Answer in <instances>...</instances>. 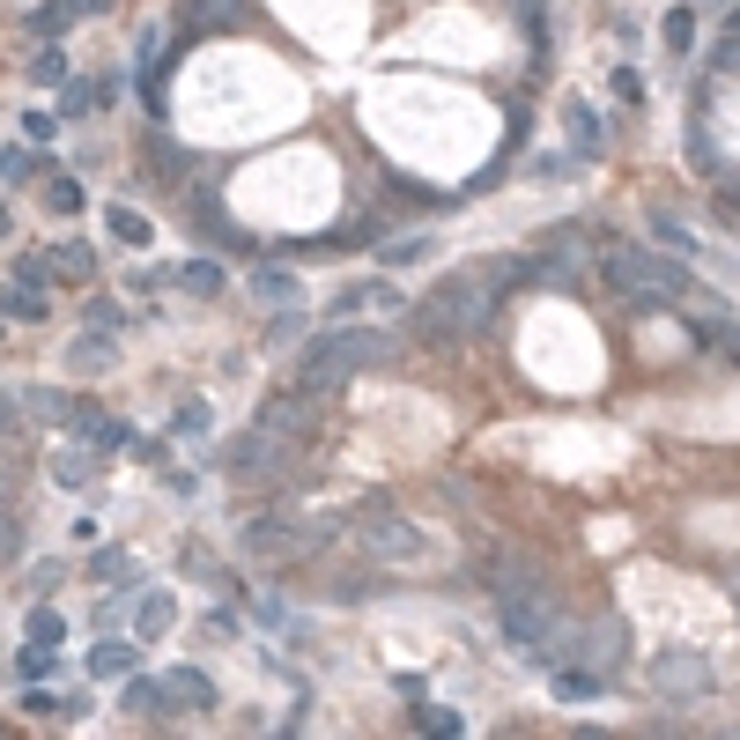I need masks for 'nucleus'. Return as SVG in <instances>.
I'll list each match as a JSON object with an SVG mask.
<instances>
[{"mask_svg": "<svg viewBox=\"0 0 740 740\" xmlns=\"http://www.w3.org/2000/svg\"><path fill=\"white\" fill-rule=\"evenodd\" d=\"M600 282H607V296L637 304V311H666V304L696 296V274L681 267V252L622 245V237H607V252H600Z\"/></svg>", "mask_w": 740, "mask_h": 740, "instance_id": "f257e3e1", "label": "nucleus"}, {"mask_svg": "<svg viewBox=\"0 0 740 740\" xmlns=\"http://www.w3.org/2000/svg\"><path fill=\"white\" fill-rule=\"evenodd\" d=\"M0 311H8L15 326H38V319H52V311H45V289H30V282H8V289H0Z\"/></svg>", "mask_w": 740, "mask_h": 740, "instance_id": "9b49d317", "label": "nucleus"}, {"mask_svg": "<svg viewBox=\"0 0 740 740\" xmlns=\"http://www.w3.org/2000/svg\"><path fill=\"white\" fill-rule=\"evenodd\" d=\"M104 363H112V341H97V334L67 348V370H104Z\"/></svg>", "mask_w": 740, "mask_h": 740, "instance_id": "bb28decb", "label": "nucleus"}, {"mask_svg": "<svg viewBox=\"0 0 740 740\" xmlns=\"http://www.w3.org/2000/svg\"><path fill=\"white\" fill-rule=\"evenodd\" d=\"M370 304V282H348L341 296H334V319H348V311H363Z\"/></svg>", "mask_w": 740, "mask_h": 740, "instance_id": "72a5a7b5", "label": "nucleus"}, {"mask_svg": "<svg viewBox=\"0 0 740 740\" xmlns=\"http://www.w3.org/2000/svg\"><path fill=\"white\" fill-rule=\"evenodd\" d=\"M67 23H74V0H45V8L30 15V30H38V38H60Z\"/></svg>", "mask_w": 740, "mask_h": 740, "instance_id": "b1692460", "label": "nucleus"}, {"mask_svg": "<svg viewBox=\"0 0 740 740\" xmlns=\"http://www.w3.org/2000/svg\"><path fill=\"white\" fill-rule=\"evenodd\" d=\"M704 74H740V30H726V38L704 52Z\"/></svg>", "mask_w": 740, "mask_h": 740, "instance_id": "412c9836", "label": "nucleus"}, {"mask_svg": "<svg viewBox=\"0 0 740 740\" xmlns=\"http://www.w3.org/2000/svg\"><path fill=\"white\" fill-rule=\"evenodd\" d=\"M82 200H89V193H82L74 178H52V186H45V208H52V215H82Z\"/></svg>", "mask_w": 740, "mask_h": 740, "instance_id": "393cba45", "label": "nucleus"}, {"mask_svg": "<svg viewBox=\"0 0 740 740\" xmlns=\"http://www.w3.org/2000/svg\"><path fill=\"white\" fill-rule=\"evenodd\" d=\"M171 630V592H141V615H134V637H163Z\"/></svg>", "mask_w": 740, "mask_h": 740, "instance_id": "ddd939ff", "label": "nucleus"}, {"mask_svg": "<svg viewBox=\"0 0 740 740\" xmlns=\"http://www.w3.org/2000/svg\"><path fill=\"white\" fill-rule=\"evenodd\" d=\"M615 97H622V104H644V82H637V67H615Z\"/></svg>", "mask_w": 740, "mask_h": 740, "instance_id": "c9c22d12", "label": "nucleus"}, {"mask_svg": "<svg viewBox=\"0 0 740 740\" xmlns=\"http://www.w3.org/2000/svg\"><path fill=\"white\" fill-rule=\"evenodd\" d=\"M104 578V585H126V556H97V563H89Z\"/></svg>", "mask_w": 740, "mask_h": 740, "instance_id": "4c0bfd02", "label": "nucleus"}, {"mask_svg": "<svg viewBox=\"0 0 740 740\" xmlns=\"http://www.w3.org/2000/svg\"><path fill=\"white\" fill-rule=\"evenodd\" d=\"M134 666H141V637H134V644H126V637H104L97 652H89V674H104V681H126Z\"/></svg>", "mask_w": 740, "mask_h": 740, "instance_id": "6e6552de", "label": "nucleus"}, {"mask_svg": "<svg viewBox=\"0 0 740 740\" xmlns=\"http://www.w3.org/2000/svg\"><path fill=\"white\" fill-rule=\"evenodd\" d=\"M186 30H237L252 15V0H178Z\"/></svg>", "mask_w": 740, "mask_h": 740, "instance_id": "0eeeda50", "label": "nucleus"}, {"mask_svg": "<svg viewBox=\"0 0 740 740\" xmlns=\"http://www.w3.org/2000/svg\"><path fill=\"white\" fill-rule=\"evenodd\" d=\"M696 334H704L711 348H726V356L740 363V319H696Z\"/></svg>", "mask_w": 740, "mask_h": 740, "instance_id": "5701e85b", "label": "nucleus"}, {"mask_svg": "<svg viewBox=\"0 0 740 740\" xmlns=\"http://www.w3.org/2000/svg\"><path fill=\"white\" fill-rule=\"evenodd\" d=\"M622 652H630V622H622V615H592V622H570L563 659H556V666H592V674H607V681H615Z\"/></svg>", "mask_w": 740, "mask_h": 740, "instance_id": "7ed1b4c3", "label": "nucleus"}, {"mask_svg": "<svg viewBox=\"0 0 740 740\" xmlns=\"http://www.w3.org/2000/svg\"><path fill=\"white\" fill-rule=\"evenodd\" d=\"M30 637H38V644H60V637H67V622H60V615H30Z\"/></svg>", "mask_w": 740, "mask_h": 740, "instance_id": "f704fd0d", "label": "nucleus"}, {"mask_svg": "<svg viewBox=\"0 0 740 740\" xmlns=\"http://www.w3.org/2000/svg\"><path fill=\"white\" fill-rule=\"evenodd\" d=\"M652 237H659L666 252H696V237H689V230H681L674 215H666V208H652Z\"/></svg>", "mask_w": 740, "mask_h": 740, "instance_id": "a878e982", "label": "nucleus"}, {"mask_svg": "<svg viewBox=\"0 0 740 740\" xmlns=\"http://www.w3.org/2000/svg\"><path fill=\"white\" fill-rule=\"evenodd\" d=\"M38 82H67V60H60V52H52V45L38 52Z\"/></svg>", "mask_w": 740, "mask_h": 740, "instance_id": "e433bc0d", "label": "nucleus"}, {"mask_svg": "<svg viewBox=\"0 0 740 740\" xmlns=\"http://www.w3.org/2000/svg\"><path fill=\"white\" fill-rule=\"evenodd\" d=\"M652 689L659 696H711V666L689 659V652H674V659L652 666Z\"/></svg>", "mask_w": 740, "mask_h": 740, "instance_id": "423d86ee", "label": "nucleus"}, {"mask_svg": "<svg viewBox=\"0 0 740 740\" xmlns=\"http://www.w3.org/2000/svg\"><path fill=\"white\" fill-rule=\"evenodd\" d=\"M52 274H67V282H89L97 274V260H89V245L74 237V245H52Z\"/></svg>", "mask_w": 740, "mask_h": 740, "instance_id": "a211bd4d", "label": "nucleus"}, {"mask_svg": "<svg viewBox=\"0 0 740 740\" xmlns=\"http://www.w3.org/2000/svg\"><path fill=\"white\" fill-rule=\"evenodd\" d=\"M378 363H393V341H385L378 326H334L319 341H304V356H296V393L326 400V393H341L356 370H378Z\"/></svg>", "mask_w": 740, "mask_h": 740, "instance_id": "f03ea898", "label": "nucleus"}, {"mask_svg": "<svg viewBox=\"0 0 740 740\" xmlns=\"http://www.w3.org/2000/svg\"><path fill=\"white\" fill-rule=\"evenodd\" d=\"M104 8H112V0H74V15H104Z\"/></svg>", "mask_w": 740, "mask_h": 740, "instance_id": "58836bf2", "label": "nucleus"}, {"mask_svg": "<svg viewBox=\"0 0 740 740\" xmlns=\"http://www.w3.org/2000/svg\"><path fill=\"white\" fill-rule=\"evenodd\" d=\"M408 326H415V341H422V348H459V311L444 304V289H437V296H422L415 311H408Z\"/></svg>", "mask_w": 740, "mask_h": 740, "instance_id": "39448f33", "label": "nucleus"}, {"mask_svg": "<svg viewBox=\"0 0 740 740\" xmlns=\"http://www.w3.org/2000/svg\"><path fill=\"white\" fill-rule=\"evenodd\" d=\"M430 252H437V237H393L378 260H385V267H415V260H430Z\"/></svg>", "mask_w": 740, "mask_h": 740, "instance_id": "6ab92c4d", "label": "nucleus"}, {"mask_svg": "<svg viewBox=\"0 0 740 740\" xmlns=\"http://www.w3.org/2000/svg\"><path fill=\"white\" fill-rule=\"evenodd\" d=\"M104 230H112V237H119V245H134V252H141L148 237H156V222H148L141 208H112V215H104Z\"/></svg>", "mask_w": 740, "mask_h": 740, "instance_id": "f8f14e48", "label": "nucleus"}, {"mask_svg": "<svg viewBox=\"0 0 740 740\" xmlns=\"http://www.w3.org/2000/svg\"><path fill=\"white\" fill-rule=\"evenodd\" d=\"M718 222H740V178L718 171Z\"/></svg>", "mask_w": 740, "mask_h": 740, "instance_id": "7c9ffc66", "label": "nucleus"}, {"mask_svg": "<svg viewBox=\"0 0 740 740\" xmlns=\"http://www.w3.org/2000/svg\"><path fill=\"white\" fill-rule=\"evenodd\" d=\"M356 518H363V556H370V563H415V556H422V526H408L385 496H370Z\"/></svg>", "mask_w": 740, "mask_h": 740, "instance_id": "20e7f679", "label": "nucleus"}, {"mask_svg": "<svg viewBox=\"0 0 740 740\" xmlns=\"http://www.w3.org/2000/svg\"><path fill=\"white\" fill-rule=\"evenodd\" d=\"M178 282H186L193 296H222V267H215V260H193V267H178Z\"/></svg>", "mask_w": 740, "mask_h": 740, "instance_id": "aec40b11", "label": "nucleus"}, {"mask_svg": "<svg viewBox=\"0 0 740 740\" xmlns=\"http://www.w3.org/2000/svg\"><path fill=\"white\" fill-rule=\"evenodd\" d=\"M15 282H30V289H45V282H52V260H38V252H30V260H15Z\"/></svg>", "mask_w": 740, "mask_h": 740, "instance_id": "473e14b6", "label": "nucleus"}, {"mask_svg": "<svg viewBox=\"0 0 740 740\" xmlns=\"http://www.w3.org/2000/svg\"><path fill=\"white\" fill-rule=\"evenodd\" d=\"M8 230H15V215H8V200H0V245H8Z\"/></svg>", "mask_w": 740, "mask_h": 740, "instance_id": "ea45409f", "label": "nucleus"}, {"mask_svg": "<svg viewBox=\"0 0 740 740\" xmlns=\"http://www.w3.org/2000/svg\"><path fill=\"white\" fill-rule=\"evenodd\" d=\"M38 171H45V156H38V148H0V186H30Z\"/></svg>", "mask_w": 740, "mask_h": 740, "instance_id": "2eb2a0df", "label": "nucleus"}, {"mask_svg": "<svg viewBox=\"0 0 740 740\" xmlns=\"http://www.w3.org/2000/svg\"><path fill=\"white\" fill-rule=\"evenodd\" d=\"M570 134H578V156H600V141H607V126H600L592 104H570Z\"/></svg>", "mask_w": 740, "mask_h": 740, "instance_id": "dca6fc26", "label": "nucleus"}, {"mask_svg": "<svg viewBox=\"0 0 740 740\" xmlns=\"http://www.w3.org/2000/svg\"><path fill=\"white\" fill-rule=\"evenodd\" d=\"M666 52H689V38H696V8H666Z\"/></svg>", "mask_w": 740, "mask_h": 740, "instance_id": "4be33fe9", "label": "nucleus"}, {"mask_svg": "<svg viewBox=\"0 0 740 740\" xmlns=\"http://www.w3.org/2000/svg\"><path fill=\"white\" fill-rule=\"evenodd\" d=\"M252 296H274V304H289V296H296V282H289L282 267H260V274H252Z\"/></svg>", "mask_w": 740, "mask_h": 740, "instance_id": "c85d7f7f", "label": "nucleus"}, {"mask_svg": "<svg viewBox=\"0 0 740 740\" xmlns=\"http://www.w3.org/2000/svg\"><path fill=\"white\" fill-rule=\"evenodd\" d=\"M415 733H437V740H459V733H467V718L452 711V704H422V711H415Z\"/></svg>", "mask_w": 740, "mask_h": 740, "instance_id": "4468645a", "label": "nucleus"}, {"mask_svg": "<svg viewBox=\"0 0 740 740\" xmlns=\"http://www.w3.org/2000/svg\"><path fill=\"white\" fill-rule=\"evenodd\" d=\"M171 696L178 704H215V681H208L200 666H171Z\"/></svg>", "mask_w": 740, "mask_h": 740, "instance_id": "f3484780", "label": "nucleus"}, {"mask_svg": "<svg viewBox=\"0 0 740 740\" xmlns=\"http://www.w3.org/2000/svg\"><path fill=\"white\" fill-rule=\"evenodd\" d=\"M200 430H208V400H186L171 415V437H200Z\"/></svg>", "mask_w": 740, "mask_h": 740, "instance_id": "c756f323", "label": "nucleus"}, {"mask_svg": "<svg viewBox=\"0 0 740 740\" xmlns=\"http://www.w3.org/2000/svg\"><path fill=\"white\" fill-rule=\"evenodd\" d=\"M726 30H740V8H733V15H726Z\"/></svg>", "mask_w": 740, "mask_h": 740, "instance_id": "a19ab883", "label": "nucleus"}, {"mask_svg": "<svg viewBox=\"0 0 740 740\" xmlns=\"http://www.w3.org/2000/svg\"><path fill=\"white\" fill-rule=\"evenodd\" d=\"M296 541V526H289V518H245V548H252V556H282V548H289Z\"/></svg>", "mask_w": 740, "mask_h": 740, "instance_id": "9d476101", "label": "nucleus"}, {"mask_svg": "<svg viewBox=\"0 0 740 740\" xmlns=\"http://www.w3.org/2000/svg\"><path fill=\"white\" fill-rule=\"evenodd\" d=\"M52 482H60V489H82V482H89V459H82V452H52Z\"/></svg>", "mask_w": 740, "mask_h": 740, "instance_id": "cd10ccee", "label": "nucleus"}, {"mask_svg": "<svg viewBox=\"0 0 740 740\" xmlns=\"http://www.w3.org/2000/svg\"><path fill=\"white\" fill-rule=\"evenodd\" d=\"M52 666H60V659H52L45 644H38V652H23V659H15V674H23V681H45Z\"/></svg>", "mask_w": 740, "mask_h": 740, "instance_id": "2f4dec72", "label": "nucleus"}, {"mask_svg": "<svg viewBox=\"0 0 740 740\" xmlns=\"http://www.w3.org/2000/svg\"><path fill=\"white\" fill-rule=\"evenodd\" d=\"M548 681H556L563 704H592V696H607V674H592V666H556Z\"/></svg>", "mask_w": 740, "mask_h": 740, "instance_id": "1a4fd4ad", "label": "nucleus"}]
</instances>
